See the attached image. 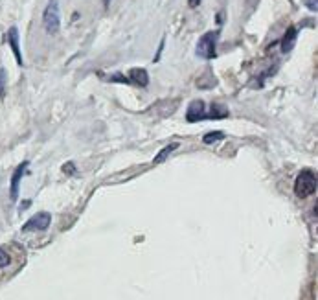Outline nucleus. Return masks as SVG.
<instances>
[{"label": "nucleus", "mask_w": 318, "mask_h": 300, "mask_svg": "<svg viewBox=\"0 0 318 300\" xmlns=\"http://www.w3.org/2000/svg\"><path fill=\"white\" fill-rule=\"evenodd\" d=\"M314 192H316V175H314V171H311V170L300 171L295 180L296 197L305 199V197H309V195H313Z\"/></svg>", "instance_id": "f257e3e1"}, {"label": "nucleus", "mask_w": 318, "mask_h": 300, "mask_svg": "<svg viewBox=\"0 0 318 300\" xmlns=\"http://www.w3.org/2000/svg\"><path fill=\"white\" fill-rule=\"evenodd\" d=\"M42 26L46 30V33L56 35L59 32L61 26V13H59V0H50L46 6V10L42 13Z\"/></svg>", "instance_id": "f03ea898"}, {"label": "nucleus", "mask_w": 318, "mask_h": 300, "mask_svg": "<svg viewBox=\"0 0 318 300\" xmlns=\"http://www.w3.org/2000/svg\"><path fill=\"white\" fill-rule=\"evenodd\" d=\"M219 33L217 32H206L197 42V56L203 59H213L215 57V44Z\"/></svg>", "instance_id": "7ed1b4c3"}, {"label": "nucleus", "mask_w": 318, "mask_h": 300, "mask_svg": "<svg viewBox=\"0 0 318 300\" xmlns=\"http://www.w3.org/2000/svg\"><path fill=\"white\" fill-rule=\"evenodd\" d=\"M52 223V216L48 212H39L37 216H33L28 223L22 225V232H33V230H46Z\"/></svg>", "instance_id": "20e7f679"}, {"label": "nucleus", "mask_w": 318, "mask_h": 300, "mask_svg": "<svg viewBox=\"0 0 318 300\" xmlns=\"http://www.w3.org/2000/svg\"><path fill=\"white\" fill-rule=\"evenodd\" d=\"M8 42H10L15 59H17V65L22 66L24 61H22V54H20V48H19V30L15 28V26L10 28V32H8Z\"/></svg>", "instance_id": "39448f33"}, {"label": "nucleus", "mask_w": 318, "mask_h": 300, "mask_svg": "<svg viewBox=\"0 0 318 300\" xmlns=\"http://www.w3.org/2000/svg\"><path fill=\"white\" fill-rule=\"evenodd\" d=\"M26 168H28V162H22V164H19V166H17V170H15L13 177H11L10 195H11V199H13V201H17V197H19V184H20V179H22Z\"/></svg>", "instance_id": "423d86ee"}, {"label": "nucleus", "mask_w": 318, "mask_h": 300, "mask_svg": "<svg viewBox=\"0 0 318 300\" xmlns=\"http://www.w3.org/2000/svg\"><path fill=\"white\" fill-rule=\"evenodd\" d=\"M204 103L201 102V100H195V102L189 103L188 107V114H186V118H188V122H197V120H203L204 118Z\"/></svg>", "instance_id": "0eeeda50"}, {"label": "nucleus", "mask_w": 318, "mask_h": 300, "mask_svg": "<svg viewBox=\"0 0 318 300\" xmlns=\"http://www.w3.org/2000/svg\"><path fill=\"white\" fill-rule=\"evenodd\" d=\"M131 83L140 85V87H145L149 83V74L143 68H133L129 72V78H127Z\"/></svg>", "instance_id": "6e6552de"}, {"label": "nucleus", "mask_w": 318, "mask_h": 300, "mask_svg": "<svg viewBox=\"0 0 318 300\" xmlns=\"http://www.w3.org/2000/svg\"><path fill=\"white\" fill-rule=\"evenodd\" d=\"M296 37H298V32H296L295 26L287 30V33L283 35V39H281V52H283V54H287V52H290L295 48Z\"/></svg>", "instance_id": "1a4fd4ad"}, {"label": "nucleus", "mask_w": 318, "mask_h": 300, "mask_svg": "<svg viewBox=\"0 0 318 300\" xmlns=\"http://www.w3.org/2000/svg\"><path fill=\"white\" fill-rule=\"evenodd\" d=\"M177 148H179V142H173V144H169V146H166V148L162 149V151L157 155V158H155V162H157V164H158V162H164L167 157H169L171 153L175 151Z\"/></svg>", "instance_id": "9d476101"}, {"label": "nucleus", "mask_w": 318, "mask_h": 300, "mask_svg": "<svg viewBox=\"0 0 318 300\" xmlns=\"http://www.w3.org/2000/svg\"><path fill=\"white\" fill-rule=\"evenodd\" d=\"M225 139V133H221V131H212V133H206L203 136V142L204 144H213L217 142V140H223Z\"/></svg>", "instance_id": "9b49d317"}, {"label": "nucleus", "mask_w": 318, "mask_h": 300, "mask_svg": "<svg viewBox=\"0 0 318 300\" xmlns=\"http://www.w3.org/2000/svg\"><path fill=\"white\" fill-rule=\"evenodd\" d=\"M6 94V70L0 68V98H4Z\"/></svg>", "instance_id": "f8f14e48"}, {"label": "nucleus", "mask_w": 318, "mask_h": 300, "mask_svg": "<svg viewBox=\"0 0 318 300\" xmlns=\"http://www.w3.org/2000/svg\"><path fill=\"white\" fill-rule=\"evenodd\" d=\"M8 265H10V256H8V252H6V250L0 249V269L8 267Z\"/></svg>", "instance_id": "ddd939ff"}, {"label": "nucleus", "mask_w": 318, "mask_h": 300, "mask_svg": "<svg viewBox=\"0 0 318 300\" xmlns=\"http://www.w3.org/2000/svg\"><path fill=\"white\" fill-rule=\"evenodd\" d=\"M304 4L307 6V10H311V11L318 10V0H304Z\"/></svg>", "instance_id": "4468645a"}, {"label": "nucleus", "mask_w": 318, "mask_h": 300, "mask_svg": "<svg viewBox=\"0 0 318 300\" xmlns=\"http://www.w3.org/2000/svg\"><path fill=\"white\" fill-rule=\"evenodd\" d=\"M189 8H197L199 4H201V0H188Z\"/></svg>", "instance_id": "2eb2a0df"}, {"label": "nucleus", "mask_w": 318, "mask_h": 300, "mask_svg": "<svg viewBox=\"0 0 318 300\" xmlns=\"http://www.w3.org/2000/svg\"><path fill=\"white\" fill-rule=\"evenodd\" d=\"M109 4H111V0H103V6H105V8H109Z\"/></svg>", "instance_id": "dca6fc26"}]
</instances>
